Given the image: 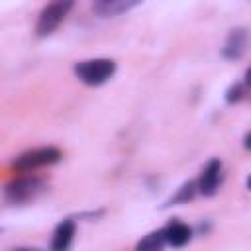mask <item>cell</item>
I'll return each mask as SVG.
<instances>
[{
  "mask_svg": "<svg viewBox=\"0 0 251 251\" xmlns=\"http://www.w3.org/2000/svg\"><path fill=\"white\" fill-rule=\"evenodd\" d=\"M73 8L71 0H59V2H51L47 6H43V10L37 16V24H35V35L37 37H47L51 35L59 24L69 16Z\"/></svg>",
  "mask_w": 251,
  "mask_h": 251,
  "instance_id": "obj_4",
  "label": "cell"
},
{
  "mask_svg": "<svg viewBox=\"0 0 251 251\" xmlns=\"http://www.w3.org/2000/svg\"><path fill=\"white\" fill-rule=\"evenodd\" d=\"M165 245H167V239H165L163 229H155L137 241L135 251H163Z\"/></svg>",
  "mask_w": 251,
  "mask_h": 251,
  "instance_id": "obj_10",
  "label": "cell"
},
{
  "mask_svg": "<svg viewBox=\"0 0 251 251\" xmlns=\"http://www.w3.org/2000/svg\"><path fill=\"white\" fill-rule=\"evenodd\" d=\"M247 188L251 190V175H249V178H247Z\"/></svg>",
  "mask_w": 251,
  "mask_h": 251,
  "instance_id": "obj_16",
  "label": "cell"
},
{
  "mask_svg": "<svg viewBox=\"0 0 251 251\" xmlns=\"http://www.w3.org/2000/svg\"><path fill=\"white\" fill-rule=\"evenodd\" d=\"M12 251H39V249H33V247H16Z\"/></svg>",
  "mask_w": 251,
  "mask_h": 251,
  "instance_id": "obj_15",
  "label": "cell"
},
{
  "mask_svg": "<svg viewBox=\"0 0 251 251\" xmlns=\"http://www.w3.org/2000/svg\"><path fill=\"white\" fill-rule=\"evenodd\" d=\"M196 192H198V182H196V180H188V182H184V184L176 190L175 196H171V198L167 200V206L186 204L188 200H192V198L196 196Z\"/></svg>",
  "mask_w": 251,
  "mask_h": 251,
  "instance_id": "obj_11",
  "label": "cell"
},
{
  "mask_svg": "<svg viewBox=\"0 0 251 251\" xmlns=\"http://www.w3.org/2000/svg\"><path fill=\"white\" fill-rule=\"evenodd\" d=\"M243 94H245V84H243V82H235V84H231V86L227 88V92H226V100H227L229 104H233V102L241 100Z\"/></svg>",
  "mask_w": 251,
  "mask_h": 251,
  "instance_id": "obj_12",
  "label": "cell"
},
{
  "mask_svg": "<svg viewBox=\"0 0 251 251\" xmlns=\"http://www.w3.org/2000/svg\"><path fill=\"white\" fill-rule=\"evenodd\" d=\"M243 84H245V88H251V69H247V73H245V80H243Z\"/></svg>",
  "mask_w": 251,
  "mask_h": 251,
  "instance_id": "obj_13",
  "label": "cell"
},
{
  "mask_svg": "<svg viewBox=\"0 0 251 251\" xmlns=\"http://www.w3.org/2000/svg\"><path fill=\"white\" fill-rule=\"evenodd\" d=\"M76 224L73 218H65L55 226L53 237H51V251H69L75 239Z\"/></svg>",
  "mask_w": 251,
  "mask_h": 251,
  "instance_id": "obj_7",
  "label": "cell"
},
{
  "mask_svg": "<svg viewBox=\"0 0 251 251\" xmlns=\"http://www.w3.org/2000/svg\"><path fill=\"white\" fill-rule=\"evenodd\" d=\"M243 145H245L247 149H251V131L245 135V139H243Z\"/></svg>",
  "mask_w": 251,
  "mask_h": 251,
  "instance_id": "obj_14",
  "label": "cell"
},
{
  "mask_svg": "<svg viewBox=\"0 0 251 251\" xmlns=\"http://www.w3.org/2000/svg\"><path fill=\"white\" fill-rule=\"evenodd\" d=\"M163 233H165L167 243L173 247H184L192 239V227L184 222H178V220H171L163 227Z\"/></svg>",
  "mask_w": 251,
  "mask_h": 251,
  "instance_id": "obj_9",
  "label": "cell"
},
{
  "mask_svg": "<svg viewBox=\"0 0 251 251\" xmlns=\"http://www.w3.org/2000/svg\"><path fill=\"white\" fill-rule=\"evenodd\" d=\"M43 190H45V182L39 176H20L6 184L4 198L12 206H22L33 202Z\"/></svg>",
  "mask_w": 251,
  "mask_h": 251,
  "instance_id": "obj_2",
  "label": "cell"
},
{
  "mask_svg": "<svg viewBox=\"0 0 251 251\" xmlns=\"http://www.w3.org/2000/svg\"><path fill=\"white\" fill-rule=\"evenodd\" d=\"M61 157H63V153L57 147H51V145L35 147V149H27V151L20 153L18 157H14L12 159V169L27 173V171H35L39 167H47V165L59 163Z\"/></svg>",
  "mask_w": 251,
  "mask_h": 251,
  "instance_id": "obj_3",
  "label": "cell"
},
{
  "mask_svg": "<svg viewBox=\"0 0 251 251\" xmlns=\"http://www.w3.org/2000/svg\"><path fill=\"white\" fill-rule=\"evenodd\" d=\"M116 73V61L114 59H84L75 65V75L80 82L88 86H100L108 82Z\"/></svg>",
  "mask_w": 251,
  "mask_h": 251,
  "instance_id": "obj_1",
  "label": "cell"
},
{
  "mask_svg": "<svg viewBox=\"0 0 251 251\" xmlns=\"http://www.w3.org/2000/svg\"><path fill=\"white\" fill-rule=\"evenodd\" d=\"M135 6H139L137 0H98L92 4V12L98 18H114L124 12H129Z\"/></svg>",
  "mask_w": 251,
  "mask_h": 251,
  "instance_id": "obj_8",
  "label": "cell"
},
{
  "mask_svg": "<svg viewBox=\"0 0 251 251\" xmlns=\"http://www.w3.org/2000/svg\"><path fill=\"white\" fill-rule=\"evenodd\" d=\"M247 43H249V33L245 27H233L229 29L226 41H224V47H222V55L229 61H235V59H241L243 53L247 51Z\"/></svg>",
  "mask_w": 251,
  "mask_h": 251,
  "instance_id": "obj_6",
  "label": "cell"
},
{
  "mask_svg": "<svg viewBox=\"0 0 251 251\" xmlns=\"http://www.w3.org/2000/svg\"><path fill=\"white\" fill-rule=\"evenodd\" d=\"M198 192L204 194V196H214L220 188V182H222V161L220 159H210L200 176H198Z\"/></svg>",
  "mask_w": 251,
  "mask_h": 251,
  "instance_id": "obj_5",
  "label": "cell"
}]
</instances>
